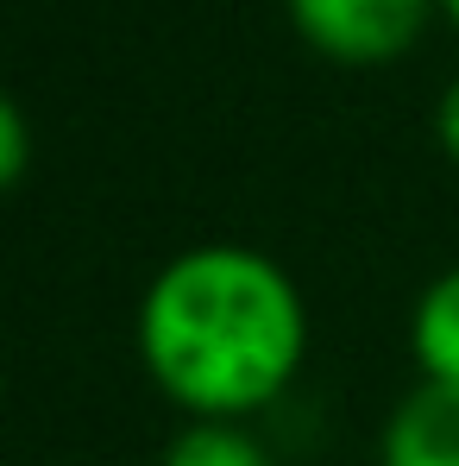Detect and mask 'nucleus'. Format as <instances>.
Returning a JSON list of instances; mask_svg holds the SVG:
<instances>
[{
    "mask_svg": "<svg viewBox=\"0 0 459 466\" xmlns=\"http://www.w3.org/2000/svg\"><path fill=\"white\" fill-rule=\"evenodd\" d=\"M133 347L183 422H252L303 379L308 297L264 246L202 239L152 271Z\"/></svg>",
    "mask_w": 459,
    "mask_h": 466,
    "instance_id": "obj_1",
    "label": "nucleus"
},
{
    "mask_svg": "<svg viewBox=\"0 0 459 466\" xmlns=\"http://www.w3.org/2000/svg\"><path fill=\"white\" fill-rule=\"evenodd\" d=\"M296 38L340 70H384L409 57L441 0H284Z\"/></svg>",
    "mask_w": 459,
    "mask_h": 466,
    "instance_id": "obj_2",
    "label": "nucleus"
},
{
    "mask_svg": "<svg viewBox=\"0 0 459 466\" xmlns=\"http://www.w3.org/2000/svg\"><path fill=\"white\" fill-rule=\"evenodd\" d=\"M378 466H459V390L415 379L378 429Z\"/></svg>",
    "mask_w": 459,
    "mask_h": 466,
    "instance_id": "obj_3",
    "label": "nucleus"
},
{
    "mask_svg": "<svg viewBox=\"0 0 459 466\" xmlns=\"http://www.w3.org/2000/svg\"><path fill=\"white\" fill-rule=\"evenodd\" d=\"M409 353L428 385L459 390V265L422 284V297L409 309Z\"/></svg>",
    "mask_w": 459,
    "mask_h": 466,
    "instance_id": "obj_4",
    "label": "nucleus"
},
{
    "mask_svg": "<svg viewBox=\"0 0 459 466\" xmlns=\"http://www.w3.org/2000/svg\"><path fill=\"white\" fill-rule=\"evenodd\" d=\"M152 466H277L252 422H183Z\"/></svg>",
    "mask_w": 459,
    "mask_h": 466,
    "instance_id": "obj_5",
    "label": "nucleus"
},
{
    "mask_svg": "<svg viewBox=\"0 0 459 466\" xmlns=\"http://www.w3.org/2000/svg\"><path fill=\"white\" fill-rule=\"evenodd\" d=\"M25 164H32V139H25V107H19V101H6V107H0V183H6V189H19Z\"/></svg>",
    "mask_w": 459,
    "mask_h": 466,
    "instance_id": "obj_6",
    "label": "nucleus"
},
{
    "mask_svg": "<svg viewBox=\"0 0 459 466\" xmlns=\"http://www.w3.org/2000/svg\"><path fill=\"white\" fill-rule=\"evenodd\" d=\"M434 146H441V157L459 170V76L441 88V101H434Z\"/></svg>",
    "mask_w": 459,
    "mask_h": 466,
    "instance_id": "obj_7",
    "label": "nucleus"
},
{
    "mask_svg": "<svg viewBox=\"0 0 459 466\" xmlns=\"http://www.w3.org/2000/svg\"><path fill=\"white\" fill-rule=\"evenodd\" d=\"M441 13H447V19H454V32H459V0H441Z\"/></svg>",
    "mask_w": 459,
    "mask_h": 466,
    "instance_id": "obj_8",
    "label": "nucleus"
}]
</instances>
